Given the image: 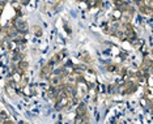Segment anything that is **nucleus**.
<instances>
[{
  "instance_id": "f257e3e1",
  "label": "nucleus",
  "mask_w": 153,
  "mask_h": 124,
  "mask_svg": "<svg viewBox=\"0 0 153 124\" xmlns=\"http://www.w3.org/2000/svg\"><path fill=\"white\" fill-rule=\"evenodd\" d=\"M137 84H135L134 81H127V82L122 84L118 87V92L122 93V94H132L137 90Z\"/></svg>"
},
{
  "instance_id": "6e6552de",
  "label": "nucleus",
  "mask_w": 153,
  "mask_h": 124,
  "mask_svg": "<svg viewBox=\"0 0 153 124\" xmlns=\"http://www.w3.org/2000/svg\"><path fill=\"white\" fill-rule=\"evenodd\" d=\"M118 68H119V64H114V63H110V64L106 65V69L109 72H111V73H117Z\"/></svg>"
},
{
  "instance_id": "9b49d317",
  "label": "nucleus",
  "mask_w": 153,
  "mask_h": 124,
  "mask_svg": "<svg viewBox=\"0 0 153 124\" xmlns=\"http://www.w3.org/2000/svg\"><path fill=\"white\" fill-rule=\"evenodd\" d=\"M121 16H122V12L119 9H115L114 12H113V19H114V20L119 21V20H121Z\"/></svg>"
},
{
  "instance_id": "0eeeda50",
  "label": "nucleus",
  "mask_w": 153,
  "mask_h": 124,
  "mask_svg": "<svg viewBox=\"0 0 153 124\" xmlns=\"http://www.w3.org/2000/svg\"><path fill=\"white\" fill-rule=\"evenodd\" d=\"M87 4L89 8H98L101 7V0H87Z\"/></svg>"
},
{
  "instance_id": "1a4fd4ad",
  "label": "nucleus",
  "mask_w": 153,
  "mask_h": 124,
  "mask_svg": "<svg viewBox=\"0 0 153 124\" xmlns=\"http://www.w3.org/2000/svg\"><path fill=\"white\" fill-rule=\"evenodd\" d=\"M33 33H34V35H37V37H41L43 30H42V28L39 25H34L33 26Z\"/></svg>"
},
{
  "instance_id": "39448f33",
  "label": "nucleus",
  "mask_w": 153,
  "mask_h": 124,
  "mask_svg": "<svg viewBox=\"0 0 153 124\" xmlns=\"http://www.w3.org/2000/svg\"><path fill=\"white\" fill-rule=\"evenodd\" d=\"M76 114L80 115V116H84V115L88 114V110H87V106H85V103L80 102V103L77 105V108H76Z\"/></svg>"
},
{
  "instance_id": "20e7f679",
  "label": "nucleus",
  "mask_w": 153,
  "mask_h": 124,
  "mask_svg": "<svg viewBox=\"0 0 153 124\" xmlns=\"http://www.w3.org/2000/svg\"><path fill=\"white\" fill-rule=\"evenodd\" d=\"M137 5H139V9H140V12H141L143 14H145V16H152V8L145 7V5L141 3V0L137 1Z\"/></svg>"
},
{
  "instance_id": "f8f14e48",
  "label": "nucleus",
  "mask_w": 153,
  "mask_h": 124,
  "mask_svg": "<svg viewBox=\"0 0 153 124\" xmlns=\"http://www.w3.org/2000/svg\"><path fill=\"white\" fill-rule=\"evenodd\" d=\"M29 1H30V0H20V3H21V4H22V5H26Z\"/></svg>"
},
{
  "instance_id": "423d86ee",
  "label": "nucleus",
  "mask_w": 153,
  "mask_h": 124,
  "mask_svg": "<svg viewBox=\"0 0 153 124\" xmlns=\"http://www.w3.org/2000/svg\"><path fill=\"white\" fill-rule=\"evenodd\" d=\"M5 89H7V93H8V95L11 97V98H16V95H17V93H16V87L14 86H12L11 84H7V87H5Z\"/></svg>"
},
{
  "instance_id": "7ed1b4c3",
  "label": "nucleus",
  "mask_w": 153,
  "mask_h": 124,
  "mask_svg": "<svg viewBox=\"0 0 153 124\" xmlns=\"http://www.w3.org/2000/svg\"><path fill=\"white\" fill-rule=\"evenodd\" d=\"M51 73H53V67H50L48 64H46V65H43V67L41 68V73H39V77H41V78H48Z\"/></svg>"
},
{
  "instance_id": "9d476101",
  "label": "nucleus",
  "mask_w": 153,
  "mask_h": 124,
  "mask_svg": "<svg viewBox=\"0 0 153 124\" xmlns=\"http://www.w3.org/2000/svg\"><path fill=\"white\" fill-rule=\"evenodd\" d=\"M80 59L82 60V62H85V63H90L92 62V59H90V56H89V54L88 52H82L80 55Z\"/></svg>"
},
{
  "instance_id": "f03ea898",
  "label": "nucleus",
  "mask_w": 153,
  "mask_h": 124,
  "mask_svg": "<svg viewBox=\"0 0 153 124\" xmlns=\"http://www.w3.org/2000/svg\"><path fill=\"white\" fill-rule=\"evenodd\" d=\"M12 22H13V25H14V28H16L18 30V33H25L26 30H27V25H26V22L24 20H21V19H14V20H12Z\"/></svg>"
}]
</instances>
